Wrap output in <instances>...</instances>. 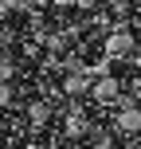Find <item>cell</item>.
I'll list each match as a JSON object with an SVG mask.
<instances>
[{"mask_svg": "<svg viewBox=\"0 0 141 149\" xmlns=\"http://www.w3.org/2000/svg\"><path fill=\"white\" fill-rule=\"evenodd\" d=\"M86 90H94L90 74H82V71H67V74H63V94H71V98H82Z\"/></svg>", "mask_w": 141, "mask_h": 149, "instance_id": "cell-1", "label": "cell"}, {"mask_svg": "<svg viewBox=\"0 0 141 149\" xmlns=\"http://www.w3.org/2000/svg\"><path fill=\"white\" fill-rule=\"evenodd\" d=\"M90 94H94L98 102H114V98L122 94V82L114 79V74H102V79L94 82V90H90Z\"/></svg>", "mask_w": 141, "mask_h": 149, "instance_id": "cell-2", "label": "cell"}, {"mask_svg": "<svg viewBox=\"0 0 141 149\" xmlns=\"http://www.w3.org/2000/svg\"><path fill=\"white\" fill-rule=\"evenodd\" d=\"M118 130H122V134H141V110H137V106H122V110H118Z\"/></svg>", "mask_w": 141, "mask_h": 149, "instance_id": "cell-3", "label": "cell"}, {"mask_svg": "<svg viewBox=\"0 0 141 149\" xmlns=\"http://www.w3.org/2000/svg\"><path fill=\"white\" fill-rule=\"evenodd\" d=\"M106 51L110 55H129L133 51V36H129V31H114V36L106 39Z\"/></svg>", "mask_w": 141, "mask_h": 149, "instance_id": "cell-4", "label": "cell"}, {"mask_svg": "<svg viewBox=\"0 0 141 149\" xmlns=\"http://www.w3.org/2000/svg\"><path fill=\"white\" fill-rule=\"evenodd\" d=\"M28 122H31V126H47V122H51V102H43V98L31 102L28 106Z\"/></svg>", "mask_w": 141, "mask_h": 149, "instance_id": "cell-5", "label": "cell"}, {"mask_svg": "<svg viewBox=\"0 0 141 149\" xmlns=\"http://www.w3.org/2000/svg\"><path fill=\"white\" fill-rule=\"evenodd\" d=\"M82 130H86V118H82L78 110H74V114H67V134H82Z\"/></svg>", "mask_w": 141, "mask_h": 149, "instance_id": "cell-6", "label": "cell"}]
</instances>
